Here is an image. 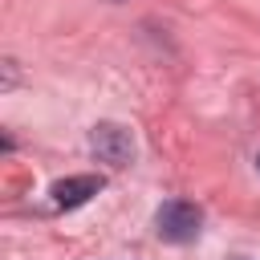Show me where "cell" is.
Wrapping results in <instances>:
<instances>
[{
	"instance_id": "cell-5",
	"label": "cell",
	"mask_w": 260,
	"mask_h": 260,
	"mask_svg": "<svg viewBox=\"0 0 260 260\" xmlns=\"http://www.w3.org/2000/svg\"><path fill=\"white\" fill-rule=\"evenodd\" d=\"M256 167H260V158H256Z\"/></svg>"
},
{
	"instance_id": "cell-6",
	"label": "cell",
	"mask_w": 260,
	"mask_h": 260,
	"mask_svg": "<svg viewBox=\"0 0 260 260\" xmlns=\"http://www.w3.org/2000/svg\"><path fill=\"white\" fill-rule=\"evenodd\" d=\"M114 4H118V0H114Z\"/></svg>"
},
{
	"instance_id": "cell-3",
	"label": "cell",
	"mask_w": 260,
	"mask_h": 260,
	"mask_svg": "<svg viewBox=\"0 0 260 260\" xmlns=\"http://www.w3.org/2000/svg\"><path fill=\"white\" fill-rule=\"evenodd\" d=\"M102 187H106V179H102V175H69V179H57L49 195H53V207L73 211V207L89 203V199H93Z\"/></svg>"
},
{
	"instance_id": "cell-1",
	"label": "cell",
	"mask_w": 260,
	"mask_h": 260,
	"mask_svg": "<svg viewBox=\"0 0 260 260\" xmlns=\"http://www.w3.org/2000/svg\"><path fill=\"white\" fill-rule=\"evenodd\" d=\"M199 228H203V211L187 199H167L154 211V232L167 244H191L199 236Z\"/></svg>"
},
{
	"instance_id": "cell-4",
	"label": "cell",
	"mask_w": 260,
	"mask_h": 260,
	"mask_svg": "<svg viewBox=\"0 0 260 260\" xmlns=\"http://www.w3.org/2000/svg\"><path fill=\"white\" fill-rule=\"evenodd\" d=\"M16 85V61H4V89Z\"/></svg>"
},
{
	"instance_id": "cell-2",
	"label": "cell",
	"mask_w": 260,
	"mask_h": 260,
	"mask_svg": "<svg viewBox=\"0 0 260 260\" xmlns=\"http://www.w3.org/2000/svg\"><path fill=\"white\" fill-rule=\"evenodd\" d=\"M89 146H93V154H98L102 162H110V167H126V162L134 158V134H130L126 126H118V122H98V126L89 130Z\"/></svg>"
}]
</instances>
